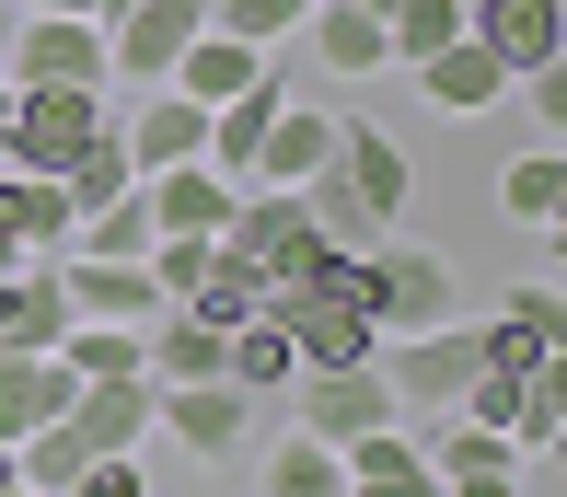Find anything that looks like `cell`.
<instances>
[{"instance_id": "6da1fadb", "label": "cell", "mask_w": 567, "mask_h": 497, "mask_svg": "<svg viewBox=\"0 0 567 497\" xmlns=\"http://www.w3.org/2000/svg\"><path fill=\"white\" fill-rule=\"evenodd\" d=\"M105 127H116V93L105 82H35V93H12V116H0V163L59 186Z\"/></svg>"}, {"instance_id": "7a4b0ae2", "label": "cell", "mask_w": 567, "mask_h": 497, "mask_svg": "<svg viewBox=\"0 0 567 497\" xmlns=\"http://www.w3.org/2000/svg\"><path fill=\"white\" fill-rule=\"evenodd\" d=\"M359 312H371V335H429V324H463V278L441 244H405V231H382L371 255H359Z\"/></svg>"}, {"instance_id": "3957f363", "label": "cell", "mask_w": 567, "mask_h": 497, "mask_svg": "<svg viewBox=\"0 0 567 497\" xmlns=\"http://www.w3.org/2000/svg\"><path fill=\"white\" fill-rule=\"evenodd\" d=\"M197 35H209V0H127V12L105 23V82L116 93H163Z\"/></svg>"}, {"instance_id": "277c9868", "label": "cell", "mask_w": 567, "mask_h": 497, "mask_svg": "<svg viewBox=\"0 0 567 497\" xmlns=\"http://www.w3.org/2000/svg\"><path fill=\"white\" fill-rule=\"evenodd\" d=\"M486 359H475V324H429V335H382V382H394V405L417 416L429 405V428L463 405V382H475Z\"/></svg>"}, {"instance_id": "5b68a950", "label": "cell", "mask_w": 567, "mask_h": 497, "mask_svg": "<svg viewBox=\"0 0 567 497\" xmlns=\"http://www.w3.org/2000/svg\"><path fill=\"white\" fill-rule=\"evenodd\" d=\"M475 359L509 371V382L567 371V301H556V278H533V290H509L498 312H486V324H475Z\"/></svg>"}, {"instance_id": "8992f818", "label": "cell", "mask_w": 567, "mask_h": 497, "mask_svg": "<svg viewBox=\"0 0 567 497\" xmlns=\"http://www.w3.org/2000/svg\"><path fill=\"white\" fill-rule=\"evenodd\" d=\"M267 312L290 324V359H301V371H371V359H382L371 312H359V278H348V290H290V301H267Z\"/></svg>"}, {"instance_id": "52a82bcc", "label": "cell", "mask_w": 567, "mask_h": 497, "mask_svg": "<svg viewBox=\"0 0 567 497\" xmlns=\"http://www.w3.org/2000/svg\"><path fill=\"white\" fill-rule=\"evenodd\" d=\"M290 405H301V439H324V452H348V439H371V428H405L382 359H371V371H301Z\"/></svg>"}, {"instance_id": "ba28073f", "label": "cell", "mask_w": 567, "mask_h": 497, "mask_svg": "<svg viewBox=\"0 0 567 497\" xmlns=\"http://www.w3.org/2000/svg\"><path fill=\"white\" fill-rule=\"evenodd\" d=\"M0 82H12V93H35V82H105V23H93V12H23Z\"/></svg>"}, {"instance_id": "9c48e42d", "label": "cell", "mask_w": 567, "mask_h": 497, "mask_svg": "<svg viewBox=\"0 0 567 497\" xmlns=\"http://www.w3.org/2000/svg\"><path fill=\"white\" fill-rule=\"evenodd\" d=\"M463 35H475L509 82H533V70H556V46H567V0H463Z\"/></svg>"}, {"instance_id": "30bf717a", "label": "cell", "mask_w": 567, "mask_h": 497, "mask_svg": "<svg viewBox=\"0 0 567 497\" xmlns=\"http://www.w3.org/2000/svg\"><path fill=\"white\" fill-rule=\"evenodd\" d=\"M151 428H174L186 452L231 463L255 439V394H231V382H151Z\"/></svg>"}, {"instance_id": "8fae6325", "label": "cell", "mask_w": 567, "mask_h": 497, "mask_svg": "<svg viewBox=\"0 0 567 497\" xmlns=\"http://www.w3.org/2000/svg\"><path fill=\"white\" fill-rule=\"evenodd\" d=\"M70 324H163V290H151L140 255H59Z\"/></svg>"}, {"instance_id": "7c38bea8", "label": "cell", "mask_w": 567, "mask_h": 497, "mask_svg": "<svg viewBox=\"0 0 567 497\" xmlns=\"http://www.w3.org/2000/svg\"><path fill=\"white\" fill-rule=\"evenodd\" d=\"M337 174H348V197L371 208L382 231H394V220H405V197H417V163H405V151L382 139L371 116H337Z\"/></svg>"}, {"instance_id": "4fadbf2b", "label": "cell", "mask_w": 567, "mask_h": 497, "mask_svg": "<svg viewBox=\"0 0 567 497\" xmlns=\"http://www.w3.org/2000/svg\"><path fill=\"white\" fill-rule=\"evenodd\" d=\"M140 197H151V231H197V244H220V231H231V208H244V186H220L209 163L140 174Z\"/></svg>"}, {"instance_id": "5bb4252c", "label": "cell", "mask_w": 567, "mask_h": 497, "mask_svg": "<svg viewBox=\"0 0 567 497\" xmlns=\"http://www.w3.org/2000/svg\"><path fill=\"white\" fill-rule=\"evenodd\" d=\"M337 475H348V497H441V475H429V439H417V428H371V439H348Z\"/></svg>"}, {"instance_id": "9a60e30c", "label": "cell", "mask_w": 567, "mask_h": 497, "mask_svg": "<svg viewBox=\"0 0 567 497\" xmlns=\"http://www.w3.org/2000/svg\"><path fill=\"white\" fill-rule=\"evenodd\" d=\"M59 335H70V290H59V267L0 278V359H59Z\"/></svg>"}, {"instance_id": "2e32d148", "label": "cell", "mask_w": 567, "mask_h": 497, "mask_svg": "<svg viewBox=\"0 0 567 497\" xmlns=\"http://www.w3.org/2000/svg\"><path fill=\"white\" fill-rule=\"evenodd\" d=\"M324 163H337V116H324V104H290V93H278L267 151H255V186H313Z\"/></svg>"}, {"instance_id": "e0dca14e", "label": "cell", "mask_w": 567, "mask_h": 497, "mask_svg": "<svg viewBox=\"0 0 567 497\" xmlns=\"http://www.w3.org/2000/svg\"><path fill=\"white\" fill-rule=\"evenodd\" d=\"M59 428L82 439L93 463H105V452H140V439H151V382H82Z\"/></svg>"}, {"instance_id": "ac0fdd59", "label": "cell", "mask_w": 567, "mask_h": 497, "mask_svg": "<svg viewBox=\"0 0 567 497\" xmlns=\"http://www.w3.org/2000/svg\"><path fill=\"white\" fill-rule=\"evenodd\" d=\"M255 82H278L267 46H244V35H220V23H209V35L174 59V82H163V93H186V104H231V93H255Z\"/></svg>"}, {"instance_id": "d6986e66", "label": "cell", "mask_w": 567, "mask_h": 497, "mask_svg": "<svg viewBox=\"0 0 567 497\" xmlns=\"http://www.w3.org/2000/svg\"><path fill=\"white\" fill-rule=\"evenodd\" d=\"M0 220H12V244L35 255V267H59V255H70V231H82V208L47 186V174H12V163H0Z\"/></svg>"}, {"instance_id": "ffe728a7", "label": "cell", "mask_w": 567, "mask_h": 497, "mask_svg": "<svg viewBox=\"0 0 567 497\" xmlns=\"http://www.w3.org/2000/svg\"><path fill=\"white\" fill-rule=\"evenodd\" d=\"M417 82H429V104H441V116H486V104H509V70L486 59L475 35L429 46V59H417Z\"/></svg>"}, {"instance_id": "44dd1931", "label": "cell", "mask_w": 567, "mask_h": 497, "mask_svg": "<svg viewBox=\"0 0 567 497\" xmlns=\"http://www.w3.org/2000/svg\"><path fill=\"white\" fill-rule=\"evenodd\" d=\"M267 116H278V82H255V93L209 104V151H197V163H209L220 186H255V151H267Z\"/></svg>"}, {"instance_id": "7402d4cb", "label": "cell", "mask_w": 567, "mask_h": 497, "mask_svg": "<svg viewBox=\"0 0 567 497\" xmlns=\"http://www.w3.org/2000/svg\"><path fill=\"white\" fill-rule=\"evenodd\" d=\"M70 394L82 382L59 371V359H0V439H35V428H59Z\"/></svg>"}, {"instance_id": "603a6c76", "label": "cell", "mask_w": 567, "mask_h": 497, "mask_svg": "<svg viewBox=\"0 0 567 497\" xmlns=\"http://www.w3.org/2000/svg\"><path fill=\"white\" fill-rule=\"evenodd\" d=\"M498 208H509L522 231H556V220H567V151L533 139L522 163H498Z\"/></svg>"}, {"instance_id": "cb8c5ba5", "label": "cell", "mask_w": 567, "mask_h": 497, "mask_svg": "<svg viewBox=\"0 0 567 497\" xmlns=\"http://www.w3.org/2000/svg\"><path fill=\"white\" fill-rule=\"evenodd\" d=\"M313 59L337 70V82H359V70H394V46H382V12H348V0H313Z\"/></svg>"}, {"instance_id": "d4e9b609", "label": "cell", "mask_w": 567, "mask_h": 497, "mask_svg": "<svg viewBox=\"0 0 567 497\" xmlns=\"http://www.w3.org/2000/svg\"><path fill=\"white\" fill-rule=\"evenodd\" d=\"M174 312H197L209 335H231L244 312H267V278H255V255H231V244H209V278H197Z\"/></svg>"}, {"instance_id": "484cf974", "label": "cell", "mask_w": 567, "mask_h": 497, "mask_svg": "<svg viewBox=\"0 0 567 497\" xmlns=\"http://www.w3.org/2000/svg\"><path fill=\"white\" fill-rule=\"evenodd\" d=\"M220 371H231V394H267V382H301V359H290V324H278V312H244V324L220 335Z\"/></svg>"}, {"instance_id": "4316f807", "label": "cell", "mask_w": 567, "mask_h": 497, "mask_svg": "<svg viewBox=\"0 0 567 497\" xmlns=\"http://www.w3.org/2000/svg\"><path fill=\"white\" fill-rule=\"evenodd\" d=\"M140 335H151V324H70V335H59V371H70V382H151Z\"/></svg>"}, {"instance_id": "83f0119b", "label": "cell", "mask_w": 567, "mask_h": 497, "mask_svg": "<svg viewBox=\"0 0 567 497\" xmlns=\"http://www.w3.org/2000/svg\"><path fill=\"white\" fill-rule=\"evenodd\" d=\"M255 475H267V497H348V475H337V452H324V439H267V463H255Z\"/></svg>"}, {"instance_id": "f1b7e54d", "label": "cell", "mask_w": 567, "mask_h": 497, "mask_svg": "<svg viewBox=\"0 0 567 497\" xmlns=\"http://www.w3.org/2000/svg\"><path fill=\"white\" fill-rule=\"evenodd\" d=\"M463 35V0H394V12H382V46H394L405 70L429 59V46H452Z\"/></svg>"}, {"instance_id": "f546056e", "label": "cell", "mask_w": 567, "mask_h": 497, "mask_svg": "<svg viewBox=\"0 0 567 497\" xmlns=\"http://www.w3.org/2000/svg\"><path fill=\"white\" fill-rule=\"evenodd\" d=\"M556 439H567V371H533L509 405V452H556Z\"/></svg>"}, {"instance_id": "4dcf8cb0", "label": "cell", "mask_w": 567, "mask_h": 497, "mask_svg": "<svg viewBox=\"0 0 567 497\" xmlns=\"http://www.w3.org/2000/svg\"><path fill=\"white\" fill-rule=\"evenodd\" d=\"M127 186H140V163H127V139H116V127H105V139H93L70 174H59V197H70V208H105V197H127Z\"/></svg>"}, {"instance_id": "1f68e13d", "label": "cell", "mask_w": 567, "mask_h": 497, "mask_svg": "<svg viewBox=\"0 0 567 497\" xmlns=\"http://www.w3.org/2000/svg\"><path fill=\"white\" fill-rule=\"evenodd\" d=\"M209 23H220V35H244V46H278V35L313 23V0H209Z\"/></svg>"}, {"instance_id": "d6a6232c", "label": "cell", "mask_w": 567, "mask_h": 497, "mask_svg": "<svg viewBox=\"0 0 567 497\" xmlns=\"http://www.w3.org/2000/svg\"><path fill=\"white\" fill-rule=\"evenodd\" d=\"M59 497H151V463H140V452H105V463H82Z\"/></svg>"}, {"instance_id": "836d02e7", "label": "cell", "mask_w": 567, "mask_h": 497, "mask_svg": "<svg viewBox=\"0 0 567 497\" xmlns=\"http://www.w3.org/2000/svg\"><path fill=\"white\" fill-rule=\"evenodd\" d=\"M533 104V139H567V70H533V82H509Z\"/></svg>"}, {"instance_id": "e575fe53", "label": "cell", "mask_w": 567, "mask_h": 497, "mask_svg": "<svg viewBox=\"0 0 567 497\" xmlns=\"http://www.w3.org/2000/svg\"><path fill=\"white\" fill-rule=\"evenodd\" d=\"M441 497H522V463H463V475H441Z\"/></svg>"}, {"instance_id": "d590c367", "label": "cell", "mask_w": 567, "mask_h": 497, "mask_svg": "<svg viewBox=\"0 0 567 497\" xmlns=\"http://www.w3.org/2000/svg\"><path fill=\"white\" fill-rule=\"evenodd\" d=\"M23 267H35V255H23V244H12V220H0V278H23Z\"/></svg>"}, {"instance_id": "8d00e7d4", "label": "cell", "mask_w": 567, "mask_h": 497, "mask_svg": "<svg viewBox=\"0 0 567 497\" xmlns=\"http://www.w3.org/2000/svg\"><path fill=\"white\" fill-rule=\"evenodd\" d=\"M12 12H93V0H12Z\"/></svg>"}, {"instance_id": "74e56055", "label": "cell", "mask_w": 567, "mask_h": 497, "mask_svg": "<svg viewBox=\"0 0 567 497\" xmlns=\"http://www.w3.org/2000/svg\"><path fill=\"white\" fill-rule=\"evenodd\" d=\"M12 23H23V12H12V0H0V59H12Z\"/></svg>"}, {"instance_id": "f35d334b", "label": "cell", "mask_w": 567, "mask_h": 497, "mask_svg": "<svg viewBox=\"0 0 567 497\" xmlns=\"http://www.w3.org/2000/svg\"><path fill=\"white\" fill-rule=\"evenodd\" d=\"M0 486H23V475H12V439H0Z\"/></svg>"}, {"instance_id": "ab89813d", "label": "cell", "mask_w": 567, "mask_h": 497, "mask_svg": "<svg viewBox=\"0 0 567 497\" xmlns=\"http://www.w3.org/2000/svg\"><path fill=\"white\" fill-rule=\"evenodd\" d=\"M116 12H127V0H93V23H116Z\"/></svg>"}, {"instance_id": "60d3db41", "label": "cell", "mask_w": 567, "mask_h": 497, "mask_svg": "<svg viewBox=\"0 0 567 497\" xmlns=\"http://www.w3.org/2000/svg\"><path fill=\"white\" fill-rule=\"evenodd\" d=\"M0 116H12V82H0Z\"/></svg>"}, {"instance_id": "b9f144b4", "label": "cell", "mask_w": 567, "mask_h": 497, "mask_svg": "<svg viewBox=\"0 0 567 497\" xmlns=\"http://www.w3.org/2000/svg\"><path fill=\"white\" fill-rule=\"evenodd\" d=\"M0 497H35V486H0Z\"/></svg>"}]
</instances>
